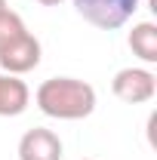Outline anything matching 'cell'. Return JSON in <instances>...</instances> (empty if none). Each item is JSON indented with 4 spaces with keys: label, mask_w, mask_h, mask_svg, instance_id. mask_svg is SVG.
<instances>
[{
    "label": "cell",
    "mask_w": 157,
    "mask_h": 160,
    "mask_svg": "<svg viewBox=\"0 0 157 160\" xmlns=\"http://www.w3.org/2000/svg\"><path fill=\"white\" fill-rule=\"evenodd\" d=\"M25 31H28L25 19H22L19 12H13V9L6 6V9L0 12V49H3V46H9L13 40H19Z\"/></svg>",
    "instance_id": "8"
},
{
    "label": "cell",
    "mask_w": 157,
    "mask_h": 160,
    "mask_svg": "<svg viewBox=\"0 0 157 160\" xmlns=\"http://www.w3.org/2000/svg\"><path fill=\"white\" fill-rule=\"evenodd\" d=\"M3 9H6V0H0V12H3Z\"/></svg>",
    "instance_id": "10"
},
{
    "label": "cell",
    "mask_w": 157,
    "mask_h": 160,
    "mask_svg": "<svg viewBox=\"0 0 157 160\" xmlns=\"http://www.w3.org/2000/svg\"><path fill=\"white\" fill-rule=\"evenodd\" d=\"M40 56H43V46H40V40L31 34V31H25L19 40H13L9 46H3L0 49V71H6V74H28V71H34L40 65Z\"/></svg>",
    "instance_id": "4"
},
{
    "label": "cell",
    "mask_w": 157,
    "mask_h": 160,
    "mask_svg": "<svg viewBox=\"0 0 157 160\" xmlns=\"http://www.w3.org/2000/svg\"><path fill=\"white\" fill-rule=\"evenodd\" d=\"M77 16L99 31H117L136 16L142 0H71Z\"/></svg>",
    "instance_id": "2"
},
{
    "label": "cell",
    "mask_w": 157,
    "mask_h": 160,
    "mask_svg": "<svg viewBox=\"0 0 157 160\" xmlns=\"http://www.w3.org/2000/svg\"><path fill=\"white\" fill-rule=\"evenodd\" d=\"M83 160H89V157H83Z\"/></svg>",
    "instance_id": "11"
},
{
    "label": "cell",
    "mask_w": 157,
    "mask_h": 160,
    "mask_svg": "<svg viewBox=\"0 0 157 160\" xmlns=\"http://www.w3.org/2000/svg\"><path fill=\"white\" fill-rule=\"evenodd\" d=\"M37 108L53 120H83L96 111V86L80 77H49L34 92Z\"/></svg>",
    "instance_id": "1"
},
{
    "label": "cell",
    "mask_w": 157,
    "mask_h": 160,
    "mask_svg": "<svg viewBox=\"0 0 157 160\" xmlns=\"http://www.w3.org/2000/svg\"><path fill=\"white\" fill-rule=\"evenodd\" d=\"M37 3H43V6H59L62 0H37Z\"/></svg>",
    "instance_id": "9"
},
{
    "label": "cell",
    "mask_w": 157,
    "mask_h": 160,
    "mask_svg": "<svg viewBox=\"0 0 157 160\" xmlns=\"http://www.w3.org/2000/svg\"><path fill=\"white\" fill-rule=\"evenodd\" d=\"M62 139L46 126H34L19 139V160H62Z\"/></svg>",
    "instance_id": "5"
},
{
    "label": "cell",
    "mask_w": 157,
    "mask_h": 160,
    "mask_svg": "<svg viewBox=\"0 0 157 160\" xmlns=\"http://www.w3.org/2000/svg\"><path fill=\"white\" fill-rule=\"evenodd\" d=\"M31 105V89L28 83L16 74L0 71V117H19Z\"/></svg>",
    "instance_id": "6"
},
{
    "label": "cell",
    "mask_w": 157,
    "mask_h": 160,
    "mask_svg": "<svg viewBox=\"0 0 157 160\" xmlns=\"http://www.w3.org/2000/svg\"><path fill=\"white\" fill-rule=\"evenodd\" d=\"M111 92L126 105H145L157 92V77L148 68H120L111 80Z\"/></svg>",
    "instance_id": "3"
},
{
    "label": "cell",
    "mask_w": 157,
    "mask_h": 160,
    "mask_svg": "<svg viewBox=\"0 0 157 160\" xmlns=\"http://www.w3.org/2000/svg\"><path fill=\"white\" fill-rule=\"evenodd\" d=\"M126 43H129L133 56H139L145 65H157V25L154 22H136Z\"/></svg>",
    "instance_id": "7"
}]
</instances>
